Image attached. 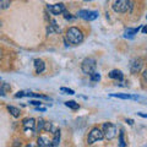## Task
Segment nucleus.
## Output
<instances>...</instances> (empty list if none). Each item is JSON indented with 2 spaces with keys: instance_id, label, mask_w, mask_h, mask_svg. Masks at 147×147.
<instances>
[{
  "instance_id": "f257e3e1",
  "label": "nucleus",
  "mask_w": 147,
  "mask_h": 147,
  "mask_svg": "<svg viewBox=\"0 0 147 147\" xmlns=\"http://www.w3.org/2000/svg\"><path fill=\"white\" fill-rule=\"evenodd\" d=\"M66 40H69L70 44L74 45H77L84 42V33L80 28L77 27H70L67 31H66Z\"/></svg>"
},
{
  "instance_id": "f03ea898",
  "label": "nucleus",
  "mask_w": 147,
  "mask_h": 147,
  "mask_svg": "<svg viewBox=\"0 0 147 147\" xmlns=\"http://www.w3.org/2000/svg\"><path fill=\"white\" fill-rule=\"evenodd\" d=\"M96 67H97V61L94 58H86L81 64V70L85 75L93 74L96 71Z\"/></svg>"
},
{
  "instance_id": "7ed1b4c3",
  "label": "nucleus",
  "mask_w": 147,
  "mask_h": 147,
  "mask_svg": "<svg viewBox=\"0 0 147 147\" xmlns=\"http://www.w3.org/2000/svg\"><path fill=\"white\" fill-rule=\"evenodd\" d=\"M102 131L104 134V137L107 140H113L114 137L117 136V126L114 125L113 123H104L103 124V127H102Z\"/></svg>"
},
{
  "instance_id": "20e7f679",
  "label": "nucleus",
  "mask_w": 147,
  "mask_h": 147,
  "mask_svg": "<svg viewBox=\"0 0 147 147\" xmlns=\"http://www.w3.org/2000/svg\"><path fill=\"white\" fill-rule=\"evenodd\" d=\"M103 139H104L103 131L100 130L99 127H93L91 130V132L88 134V137H87V144L92 145V144H94V142L100 141V140H103Z\"/></svg>"
},
{
  "instance_id": "39448f33",
  "label": "nucleus",
  "mask_w": 147,
  "mask_h": 147,
  "mask_svg": "<svg viewBox=\"0 0 147 147\" xmlns=\"http://www.w3.org/2000/svg\"><path fill=\"white\" fill-rule=\"evenodd\" d=\"M130 9V1L129 0H117L113 5V10L119 13H124Z\"/></svg>"
},
{
  "instance_id": "423d86ee",
  "label": "nucleus",
  "mask_w": 147,
  "mask_h": 147,
  "mask_svg": "<svg viewBox=\"0 0 147 147\" xmlns=\"http://www.w3.org/2000/svg\"><path fill=\"white\" fill-rule=\"evenodd\" d=\"M77 16L84 18L86 21H93L98 17V11H90V10H80L77 12Z\"/></svg>"
},
{
  "instance_id": "0eeeda50",
  "label": "nucleus",
  "mask_w": 147,
  "mask_h": 147,
  "mask_svg": "<svg viewBox=\"0 0 147 147\" xmlns=\"http://www.w3.org/2000/svg\"><path fill=\"white\" fill-rule=\"evenodd\" d=\"M47 9L49 10L50 13H53V15H61V13L66 10L65 9V5L64 4H53V5H48Z\"/></svg>"
},
{
  "instance_id": "6e6552de",
  "label": "nucleus",
  "mask_w": 147,
  "mask_h": 147,
  "mask_svg": "<svg viewBox=\"0 0 147 147\" xmlns=\"http://www.w3.org/2000/svg\"><path fill=\"white\" fill-rule=\"evenodd\" d=\"M142 65H144V61L141 59H134L130 64V71L131 74H137L141 69H142Z\"/></svg>"
},
{
  "instance_id": "1a4fd4ad",
  "label": "nucleus",
  "mask_w": 147,
  "mask_h": 147,
  "mask_svg": "<svg viewBox=\"0 0 147 147\" xmlns=\"http://www.w3.org/2000/svg\"><path fill=\"white\" fill-rule=\"evenodd\" d=\"M34 126H36V120L33 118H30V119H25L24 120V127L26 131H31L33 132L34 131Z\"/></svg>"
},
{
  "instance_id": "9d476101",
  "label": "nucleus",
  "mask_w": 147,
  "mask_h": 147,
  "mask_svg": "<svg viewBox=\"0 0 147 147\" xmlns=\"http://www.w3.org/2000/svg\"><path fill=\"white\" fill-rule=\"evenodd\" d=\"M37 145L40 146V147H50L52 146V141L45 136H39L38 141H37Z\"/></svg>"
},
{
  "instance_id": "9b49d317",
  "label": "nucleus",
  "mask_w": 147,
  "mask_h": 147,
  "mask_svg": "<svg viewBox=\"0 0 147 147\" xmlns=\"http://www.w3.org/2000/svg\"><path fill=\"white\" fill-rule=\"evenodd\" d=\"M34 67H36L37 74H42L45 70V64H44L43 60H40V59H36L34 60Z\"/></svg>"
},
{
  "instance_id": "f8f14e48",
  "label": "nucleus",
  "mask_w": 147,
  "mask_h": 147,
  "mask_svg": "<svg viewBox=\"0 0 147 147\" xmlns=\"http://www.w3.org/2000/svg\"><path fill=\"white\" fill-rule=\"evenodd\" d=\"M109 77L113 80H119V81H123L124 79V75L120 70H112L109 72Z\"/></svg>"
},
{
  "instance_id": "ddd939ff",
  "label": "nucleus",
  "mask_w": 147,
  "mask_h": 147,
  "mask_svg": "<svg viewBox=\"0 0 147 147\" xmlns=\"http://www.w3.org/2000/svg\"><path fill=\"white\" fill-rule=\"evenodd\" d=\"M112 97H115V98H120V99H137L139 97L136 96H131V94H124V93H114V94H110Z\"/></svg>"
},
{
  "instance_id": "4468645a",
  "label": "nucleus",
  "mask_w": 147,
  "mask_h": 147,
  "mask_svg": "<svg viewBox=\"0 0 147 147\" xmlns=\"http://www.w3.org/2000/svg\"><path fill=\"white\" fill-rule=\"evenodd\" d=\"M139 31H140V27H137V28H127L125 31V34H124V37H129V38H132L135 34L139 33Z\"/></svg>"
},
{
  "instance_id": "2eb2a0df",
  "label": "nucleus",
  "mask_w": 147,
  "mask_h": 147,
  "mask_svg": "<svg viewBox=\"0 0 147 147\" xmlns=\"http://www.w3.org/2000/svg\"><path fill=\"white\" fill-rule=\"evenodd\" d=\"M59 142H60V130H55L54 139L52 140V146H59Z\"/></svg>"
},
{
  "instance_id": "dca6fc26",
  "label": "nucleus",
  "mask_w": 147,
  "mask_h": 147,
  "mask_svg": "<svg viewBox=\"0 0 147 147\" xmlns=\"http://www.w3.org/2000/svg\"><path fill=\"white\" fill-rule=\"evenodd\" d=\"M7 110L11 113V115H13L15 118H18V117H20V109L16 108V107H13V105H9V107H7Z\"/></svg>"
},
{
  "instance_id": "f3484780",
  "label": "nucleus",
  "mask_w": 147,
  "mask_h": 147,
  "mask_svg": "<svg viewBox=\"0 0 147 147\" xmlns=\"http://www.w3.org/2000/svg\"><path fill=\"white\" fill-rule=\"evenodd\" d=\"M65 105L67 108H70V109H72V110H77L80 108V105H79V103H76V102H74V100H69V102H65Z\"/></svg>"
},
{
  "instance_id": "a211bd4d",
  "label": "nucleus",
  "mask_w": 147,
  "mask_h": 147,
  "mask_svg": "<svg viewBox=\"0 0 147 147\" xmlns=\"http://www.w3.org/2000/svg\"><path fill=\"white\" fill-rule=\"evenodd\" d=\"M11 0H0V10H5V9L10 7Z\"/></svg>"
},
{
  "instance_id": "6ab92c4d",
  "label": "nucleus",
  "mask_w": 147,
  "mask_h": 147,
  "mask_svg": "<svg viewBox=\"0 0 147 147\" xmlns=\"http://www.w3.org/2000/svg\"><path fill=\"white\" fill-rule=\"evenodd\" d=\"M90 79H91L92 82H98L100 80V75L97 71H94L93 74H91V75H90Z\"/></svg>"
},
{
  "instance_id": "aec40b11",
  "label": "nucleus",
  "mask_w": 147,
  "mask_h": 147,
  "mask_svg": "<svg viewBox=\"0 0 147 147\" xmlns=\"http://www.w3.org/2000/svg\"><path fill=\"white\" fill-rule=\"evenodd\" d=\"M44 124H45V121L43 120L42 118H39L38 119V124H37V131H40V130H43V127H44Z\"/></svg>"
},
{
  "instance_id": "412c9836",
  "label": "nucleus",
  "mask_w": 147,
  "mask_h": 147,
  "mask_svg": "<svg viewBox=\"0 0 147 147\" xmlns=\"http://www.w3.org/2000/svg\"><path fill=\"white\" fill-rule=\"evenodd\" d=\"M119 146L120 147H125L126 144H125V140H124V132L121 131L120 135H119Z\"/></svg>"
},
{
  "instance_id": "4be33fe9",
  "label": "nucleus",
  "mask_w": 147,
  "mask_h": 147,
  "mask_svg": "<svg viewBox=\"0 0 147 147\" xmlns=\"http://www.w3.org/2000/svg\"><path fill=\"white\" fill-rule=\"evenodd\" d=\"M60 91L61 92H65V93H67V94H75V91L71 90V88H67V87H61Z\"/></svg>"
},
{
  "instance_id": "5701e85b",
  "label": "nucleus",
  "mask_w": 147,
  "mask_h": 147,
  "mask_svg": "<svg viewBox=\"0 0 147 147\" xmlns=\"http://www.w3.org/2000/svg\"><path fill=\"white\" fill-rule=\"evenodd\" d=\"M27 93H28V92H25V91H20V92H17V93L15 94V97H16V98H21V97H27Z\"/></svg>"
},
{
  "instance_id": "b1692460",
  "label": "nucleus",
  "mask_w": 147,
  "mask_h": 147,
  "mask_svg": "<svg viewBox=\"0 0 147 147\" xmlns=\"http://www.w3.org/2000/svg\"><path fill=\"white\" fill-rule=\"evenodd\" d=\"M63 13H64V17H65L66 20H72V18H74V16H71V13H69V12H67L66 10L64 11Z\"/></svg>"
},
{
  "instance_id": "393cba45",
  "label": "nucleus",
  "mask_w": 147,
  "mask_h": 147,
  "mask_svg": "<svg viewBox=\"0 0 147 147\" xmlns=\"http://www.w3.org/2000/svg\"><path fill=\"white\" fill-rule=\"evenodd\" d=\"M30 104H32V105H37V107H39V105L42 104V102H39V100H30Z\"/></svg>"
},
{
  "instance_id": "a878e982",
  "label": "nucleus",
  "mask_w": 147,
  "mask_h": 147,
  "mask_svg": "<svg viewBox=\"0 0 147 147\" xmlns=\"http://www.w3.org/2000/svg\"><path fill=\"white\" fill-rule=\"evenodd\" d=\"M0 87H1L3 90H5V91L10 90V85H6V84H0Z\"/></svg>"
},
{
  "instance_id": "bb28decb",
  "label": "nucleus",
  "mask_w": 147,
  "mask_h": 147,
  "mask_svg": "<svg viewBox=\"0 0 147 147\" xmlns=\"http://www.w3.org/2000/svg\"><path fill=\"white\" fill-rule=\"evenodd\" d=\"M142 79H144V81L147 84V70H145L144 74H142Z\"/></svg>"
},
{
  "instance_id": "cd10ccee",
  "label": "nucleus",
  "mask_w": 147,
  "mask_h": 147,
  "mask_svg": "<svg viewBox=\"0 0 147 147\" xmlns=\"http://www.w3.org/2000/svg\"><path fill=\"white\" fill-rule=\"evenodd\" d=\"M0 96H1V97H5V96H6V91L3 90L1 87H0Z\"/></svg>"
},
{
  "instance_id": "c85d7f7f",
  "label": "nucleus",
  "mask_w": 147,
  "mask_h": 147,
  "mask_svg": "<svg viewBox=\"0 0 147 147\" xmlns=\"http://www.w3.org/2000/svg\"><path fill=\"white\" fill-rule=\"evenodd\" d=\"M142 33H144V34H146V33H147V25L142 27Z\"/></svg>"
},
{
  "instance_id": "c756f323",
  "label": "nucleus",
  "mask_w": 147,
  "mask_h": 147,
  "mask_svg": "<svg viewBox=\"0 0 147 147\" xmlns=\"http://www.w3.org/2000/svg\"><path fill=\"white\" fill-rule=\"evenodd\" d=\"M126 123L129 125H132V124H134V120H132V119H126Z\"/></svg>"
},
{
  "instance_id": "7c9ffc66",
  "label": "nucleus",
  "mask_w": 147,
  "mask_h": 147,
  "mask_svg": "<svg viewBox=\"0 0 147 147\" xmlns=\"http://www.w3.org/2000/svg\"><path fill=\"white\" fill-rule=\"evenodd\" d=\"M140 117H142V118H147V114H144V113H137Z\"/></svg>"
},
{
  "instance_id": "2f4dec72",
  "label": "nucleus",
  "mask_w": 147,
  "mask_h": 147,
  "mask_svg": "<svg viewBox=\"0 0 147 147\" xmlns=\"http://www.w3.org/2000/svg\"><path fill=\"white\" fill-rule=\"evenodd\" d=\"M85 1H91V0H85Z\"/></svg>"
},
{
  "instance_id": "473e14b6",
  "label": "nucleus",
  "mask_w": 147,
  "mask_h": 147,
  "mask_svg": "<svg viewBox=\"0 0 147 147\" xmlns=\"http://www.w3.org/2000/svg\"><path fill=\"white\" fill-rule=\"evenodd\" d=\"M146 18H147V15H146Z\"/></svg>"
}]
</instances>
